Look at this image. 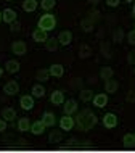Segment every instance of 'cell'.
<instances>
[{
  "label": "cell",
  "instance_id": "1",
  "mask_svg": "<svg viewBox=\"0 0 135 153\" xmlns=\"http://www.w3.org/2000/svg\"><path fill=\"white\" fill-rule=\"evenodd\" d=\"M97 123H98V118H97V114L93 113L92 110L85 108V110L77 111V114H76V126H77V129H79V131L89 132L90 129L95 127Z\"/></svg>",
  "mask_w": 135,
  "mask_h": 153
},
{
  "label": "cell",
  "instance_id": "2",
  "mask_svg": "<svg viewBox=\"0 0 135 153\" xmlns=\"http://www.w3.org/2000/svg\"><path fill=\"white\" fill-rule=\"evenodd\" d=\"M37 27H40V29H44V31H47V32H52L56 27V16L52 15V13H44L39 18Z\"/></svg>",
  "mask_w": 135,
  "mask_h": 153
},
{
  "label": "cell",
  "instance_id": "3",
  "mask_svg": "<svg viewBox=\"0 0 135 153\" xmlns=\"http://www.w3.org/2000/svg\"><path fill=\"white\" fill-rule=\"evenodd\" d=\"M76 126V119L71 116V114H64V116L60 118V129L63 132H69L72 131Z\"/></svg>",
  "mask_w": 135,
  "mask_h": 153
},
{
  "label": "cell",
  "instance_id": "4",
  "mask_svg": "<svg viewBox=\"0 0 135 153\" xmlns=\"http://www.w3.org/2000/svg\"><path fill=\"white\" fill-rule=\"evenodd\" d=\"M117 123H119V118H117V114L116 113H106L103 119H101V124L106 127V129H114V127L117 126Z\"/></svg>",
  "mask_w": 135,
  "mask_h": 153
},
{
  "label": "cell",
  "instance_id": "5",
  "mask_svg": "<svg viewBox=\"0 0 135 153\" xmlns=\"http://www.w3.org/2000/svg\"><path fill=\"white\" fill-rule=\"evenodd\" d=\"M11 52L15 53L16 56H24L27 53V44L24 40H15L11 44Z\"/></svg>",
  "mask_w": 135,
  "mask_h": 153
},
{
  "label": "cell",
  "instance_id": "6",
  "mask_svg": "<svg viewBox=\"0 0 135 153\" xmlns=\"http://www.w3.org/2000/svg\"><path fill=\"white\" fill-rule=\"evenodd\" d=\"M63 111L64 114H76L77 111H79V103H77L74 98H69V100H64L63 103Z\"/></svg>",
  "mask_w": 135,
  "mask_h": 153
},
{
  "label": "cell",
  "instance_id": "7",
  "mask_svg": "<svg viewBox=\"0 0 135 153\" xmlns=\"http://www.w3.org/2000/svg\"><path fill=\"white\" fill-rule=\"evenodd\" d=\"M35 102H34V97L32 95H21L19 97V106L24 110V111H31L34 108Z\"/></svg>",
  "mask_w": 135,
  "mask_h": 153
},
{
  "label": "cell",
  "instance_id": "8",
  "mask_svg": "<svg viewBox=\"0 0 135 153\" xmlns=\"http://www.w3.org/2000/svg\"><path fill=\"white\" fill-rule=\"evenodd\" d=\"M19 92V84L16 81H8L5 85H3V94L8 95V97H13V95H18Z\"/></svg>",
  "mask_w": 135,
  "mask_h": 153
},
{
  "label": "cell",
  "instance_id": "9",
  "mask_svg": "<svg viewBox=\"0 0 135 153\" xmlns=\"http://www.w3.org/2000/svg\"><path fill=\"white\" fill-rule=\"evenodd\" d=\"M48 39V32L40 29V27H35L34 31H32V40H34L35 44H45Z\"/></svg>",
  "mask_w": 135,
  "mask_h": 153
},
{
  "label": "cell",
  "instance_id": "10",
  "mask_svg": "<svg viewBox=\"0 0 135 153\" xmlns=\"http://www.w3.org/2000/svg\"><path fill=\"white\" fill-rule=\"evenodd\" d=\"M92 103L95 108H105L108 105V94H95L92 98Z\"/></svg>",
  "mask_w": 135,
  "mask_h": 153
},
{
  "label": "cell",
  "instance_id": "11",
  "mask_svg": "<svg viewBox=\"0 0 135 153\" xmlns=\"http://www.w3.org/2000/svg\"><path fill=\"white\" fill-rule=\"evenodd\" d=\"M2 19H3V23L11 24L18 19V13H16L13 8H5V10H2Z\"/></svg>",
  "mask_w": 135,
  "mask_h": 153
},
{
  "label": "cell",
  "instance_id": "12",
  "mask_svg": "<svg viewBox=\"0 0 135 153\" xmlns=\"http://www.w3.org/2000/svg\"><path fill=\"white\" fill-rule=\"evenodd\" d=\"M45 129H47V126L44 124L42 119H39V121L31 123V129H29V132H31L32 135H42L44 132H45Z\"/></svg>",
  "mask_w": 135,
  "mask_h": 153
},
{
  "label": "cell",
  "instance_id": "13",
  "mask_svg": "<svg viewBox=\"0 0 135 153\" xmlns=\"http://www.w3.org/2000/svg\"><path fill=\"white\" fill-rule=\"evenodd\" d=\"M56 39H58L61 47H68V45H71V42H72V32L71 31H61Z\"/></svg>",
  "mask_w": 135,
  "mask_h": 153
},
{
  "label": "cell",
  "instance_id": "14",
  "mask_svg": "<svg viewBox=\"0 0 135 153\" xmlns=\"http://www.w3.org/2000/svg\"><path fill=\"white\" fill-rule=\"evenodd\" d=\"M50 102L55 106L63 105V103H64V94H63V90H53V92L50 94Z\"/></svg>",
  "mask_w": 135,
  "mask_h": 153
},
{
  "label": "cell",
  "instance_id": "15",
  "mask_svg": "<svg viewBox=\"0 0 135 153\" xmlns=\"http://www.w3.org/2000/svg\"><path fill=\"white\" fill-rule=\"evenodd\" d=\"M19 69H21V63H19L18 60H8L5 63V71L10 73V74L19 73Z\"/></svg>",
  "mask_w": 135,
  "mask_h": 153
},
{
  "label": "cell",
  "instance_id": "16",
  "mask_svg": "<svg viewBox=\"0 0 135 153\" xmlns=\"http://www.w3.org/2000/svg\"><path fill=\"white\" fill-rule=\"evenodd\" d=\"M0 114H2V118L5 119L7 123H11V121H15V119H16V110L11 108V106H5Z\"/></svg>",
  "mask_w": 135,
  "mask_h": 153
},
{
  "label": "cell",
  "instance_id": "17",
  "mask_svg": "<svg viewBox=\"0 0 135 153\" xmlns=\"http://www.w3.org/2000/svg\"><path fill=\"white\" fill-rule=\"evenodd\" d=\"M105 90H106V94H116L117 90H119V82H117L116 79H108V81H105Z\"/></svg>",
  "mask_w": 135,
  "mask_h": 153
},
{
  "label": "cell",
  "instance_id": "18",
  "mask_svg": "<svg viewBox=\"0 0 135 153\" xmlns=\"http://www.w3.org/2000/svg\"><path fill=\"white\" fill-rule=\"evenodd\" d=\"M48 71H50V76L52 77H63L64 66L60 65V63H55V65H52L50 68H48Z\"/></svg>",
  "mask_w": 135,
  "mask_h": 153
},
{
  "label": "cell",
  "instance_id": "19",
  "mask_svg": "<svg viewBox=\"0 0 135 153\" xmlns=\"http://www.w3.org/2000/svg\"><path fill=\"white\" fill-rule=\"evenodd\" d=\"M45 94H47V89H45L44 85L40 84V82H39V84H34V85H32V89H31V95H32L34 98H42Z\"/></svg>",
  "mask_w": 135,
  "mask_h": 153
},
{
  "label": "cell",
  "instance_id": "20",
  "mask_svg": "<svg viewBox=\"0 0 135 153\" xmlns=\"http://www.w3.org/2000/svg\"><path fill=\"white\" fill-rule=\"evenodd\" d=\"M42 121L47 127H53L56 124V118H55V113H52V111H45L42 114Z\"/></svg>",
  "mask_w": 135,
  "mask_h": 153
},
{
  "label": "cell",
  "instance_id": "21",
  "mask_svg": "<svg viewBox=\"0 0 135 153\" xmlns=\"http://www.w3.org/2000/svg\"><path fill=\"white\" fill-rule=\"evenodd\" d=\"M80 29H82L84 32H92L93 29H95V21L90 19L89 16H87V18H84L82 21H80Z\"/></svg>",
  "mask_w": 135,
  "mask_h": 153
},
{
  "label": "cell",
  "instance_id": "22",
  "mask_svg": "<svg viewBox=\"0 0 135 153\" xmlns=\"http://www.w3.org/2000/svg\"><path fill=\"white\" fill-rule=\"evenodd\" d=\"M113 76H114V69L111 66H101V69H100V79L101 81H108Z\"/></svg>",
  "mask_w": 135,
  "mask_h": 153
},
{
  "label": "cell",
  "instance_id": "23",
  "mask_svg": "<svg viewBox=\"0 0 135 153\" xmlns=\"http://www.w3.org/2000/svg\"><path fill=\"white\" fill-rule=\"evenodd\" d=\"M39 3L37 0H24L23 2V10L26 11V13H34L35 10H37Z\"/></svg>",
  "mask_w": 135,
  "mask_h": 153
},
{
  "label": "cell",
  "instance_id": "24",
  "mask_svg": "<svg viewBox=\"0 0 135 153\" xmlns=\"http://www.w3.org/2000/svg\"><path fill=\"white\" fill-rule=\"evenodd\" d=\"M16 127H18L19 132H27L31 129V121L29 118H19L18 119V124H16Z\"/></svg>",
  "mask_w": 135,
  "mask_h": 153
},
{
  "label": "cell",
  "instance_id": "25",
  "mask_svg": "<svg viewBox=\"0 0 135 153\" xmlns=\"http://www.w3.org/2000/svg\"><path fill=\"white\" fill-rule=\"evenodd\" d=\"M89 56H92V47L87 44H80L79 47V58H89Z\"/></svg>",
  "mask_w": 135,
  "mask_h": 153
},
{
  "label": "cell",
  "instance_id": "26",
  "mask_svg": "<svg viewBox=\"0 0 135 153\" xmlns=\"http://www.w3.org/2000/svg\"><path fill=\"white\" fill-rule=\"evenodd\" d=\"M61 140H63V132L58 131V129L52 131L50 135H48V142H50V143H60Z\"/></svg>",
  "mask_w": 135,
  "mask_h": 153
},
{
  "label": "cell",
  "instance_id": "27",
  "mask_svg": "<svg viewBox=\"0 0 135 153\" xmlns=\"http://www.w3.org/2000/svg\"><path fill=\"white\" fill-rule=\"evenodd\" d=\"M93 90H90V89H82L80 90V94H79V98L82 102H85V103H89V102H92V98H93Z\"/></svg>",
  "mask_w": 135,
  "mask_h": 153
},
{
  "label": "cell",
  "instance_id": "28",
  "mask_svg": "<svg viewBox=\"0 0 135 153\" xmlns=\"http://www.w3.org/2000/svg\"><path fill=\"white\" fill-rule=\"evenodd\" d=\"M60 47V42L58 39H47V42H45V48H47V52H56Z\"/></svg>",
  "mask_w": 135,
  "mask_h": 153
},
{
  "label": "cell",
  "instance_id": "29",
  "mask_svg": "<svg viewBox=\"0 0 135 153\" xmlns=\"http://www.w3.org/2000/svg\"><path fill=\"white\" fill-rule=\"evenodd\" d=\"M122 145L127 148H134L135 147V134H125L122 137Z\"/></svg>",
  "mask_w": 135,
  "mask_h": 153
},
{
  "label": "cell",
  "instance_id": "30",
  "mask_svg": "<svg viewBox=\"0 0 135 153\" xmlns=\"http://www.w3.org/2000/svg\"><path fill=\"white\" fill-rule=\"evenodd\" d=\"M35 79H37L39 82H45L50 79V71L48 69H37V73H35Z\"/></svg>",
  "mask_w": 135,
  "mask_h": 153
},
{
  "label": "cell",
  "instance_id": "31",
  "mask_svg": "<svg viewBox=\"0 0 135 153\" xmlns=\"http://www.w3.org/2000/svg\"><path fill=\"white\" fill-rule=\"evenodd\" d=\"M40 8H42L44 11H50L53 8L56 7V0H40Z\"/></svg>",
  "mask_w": 135,
  "mask_h": 153
},
{
  "label": "cell",
  "instance_id": "32",
  "mask_svg": "<svg viewBox=\"0 0 135 153\" xmlns=\"http://www.w3.org/2000/svg\"><path fill=\"white\" fill-rule=\"evenodd\" d=\"M122 40H124V31H122V29H116V31H114V34H113V42L121 44Z\"/></svg>",
  "mask_w": 135,
  "mask_h": 153
},
{
  "label": "cell",
  "instance_id": "33",
  "mask_svg": "<svg viewBox=\"0 0 135 153\" xmlns=\"http://www.w3.org/2000/svg\"><path fill=\"white\" fill-rule=\"evenodd\" d=\"M101 52H103L105 58H111V56H113V53L109 52V45L108 44H101Z\"/></svg>",
  "mask_w": 135,
  "mask_h": 153
},
{
  "label": "cell",
  "instance_id": "34",
  "mask_svg": "<svg viewBox=\"0 0 135 153\" xmlns=\"http://www.w3.org/2000/svg\"><path fill=\"white\" fill-rule=\"evenodd\" d=\"M89 13H90V15H89V18H90V19H93L95 23H97V19H100V16H101V15H100V11L95 10V8H93V10H90Z\"/></svg>",
  "mask_w": 135,
  "mask_h": 153
},
{
  "label": "cell",
  "instance_id": "35",
  "mask_svg": "<svg viewBox=\"0 0 135 153\" xmlns=\"http://www.w3.org/2000/svg\"><path fill=\"white\" fill-rule=\"evenodd\" d=\"M127 42L135 47V29H132L130 32H127Z\"/></svg>",
  "mask_w": 135,
  "mask_h": 153
},
{
  "label": "cell",
  "instance_id": "36",
  "mask_svg": "<svg viewBox=\"0 0 135 153\" xmlns=\"http://www.w3.org/2000/svg\"><path fill=\"white\" fill-rule=\"evenodd\" d=\"M10 31H11V32H18V31H21V24H19L18 21L11 23V24H10Z\"/></svg>",
  "mask_w": 135,
  "mask_h": 153
},
{
  "label": "cell",
  "instance_id": "37",
  "mask_svg": "<svg viewBox=\"0 0 135 153\" xmlns=\"http://www.w3.org/2000/svg\"><path fill=\"white\" fill-rule=\"evenodd\" d=\"M106 5L109 8H116V7L121 5V0H106Z\"/></svg>",
  "mask_w": 135,
  "mask_h": 153
},
{
  "label": "cell",
  "instance_id": "38",
  "mask_svg": "<svg viewBox=\"0 0 135 153\" xmlns=\"http://www.w3.org/2000/svg\"><path fill=\"white\" fill-rule=\"evenodd\" d=\"M127 63H129V65H135V52H129V55H127Z\"/></svg>",
  "mask_w": 135,
  "mask_h": 153
},
{
  "label": "cell",
  "instance_id": "39",
  "mask_svg": "<svg viewBox=\"0 0 135 153\" xmlns=\"http://www.w3.org/2000/svg\"><path fill=\"white\" fill-rule=\"evenodd\" d=\"M7 131V121H5V119H0V132H5Z\"/></svg>",
  "mask_w": 135,
  "mask_h": 153
},
{
  "label": "cell",
  "instance_id": "40",
  "mask_svg": "<svg viewBox=\"0 0 135 153\" xmlns=\"http://www.w3.org/2000/svg\"><path fill=\"white\" fill-rule=\"evenodd\" d=\"M127 100H129V102H135V90H130V92H129Z\"/></svg>",
  "mask_w": 135,
  "mask_h": 153
},
{
  "label": "cell",
  "instance_id": "41",
  "mask_svg": "<svg viewBox=\"0 0 135 153\" xmlns=\"http://www.w3.org/2000/svg\"><path fill=\"white\" fill-rule=\"evenodd\" d=\"M89 3H92V5H98L100 3V0H87Z\"/></svg>",
  "mask_w": 135,
  "mask_h": 153
},
{
  "label": "cell",
  "instance_id": "42",
  "mask_svg": "<svg viewBox=\"0 0 135 153\" xmlns=\"http://www.w3.org/2000/svg\"><path fill=\"white\" fill-rule=\"evenodd\" d=\"M132 16L135 18V3H134V7H132Z\"/></svg>",
  "mask_w": 135,
  "mask_h": 153
},
{
  "label": "cell",
  "instance_id": "43",
  "mask_svg": "<svg viewBox=\"0 0 135 153\" xmlns=\"http://www.w3.org/2000/svg\"><path fill=\"white\" fill-rule=\"evenodd\" d=\"M2 76H3V68L0 66V77H2Z\"/></svg>",
  "mask_w": 135,
  "mask_h": 153
},
{
  "label": "cell",
  "instance_id": "44",
  "mask_svg": "<svg viewBox=\"0 0 135 153\" xmlns=\"http://www.w3.org/2000/svg\"><path fill=\"white\" fill-rule=\"evenodd\" d=\"M125 3H134V0H124Z\"/></svg>",
  "mask_w": 135,
  "mask_h": 153
},
{
  "label": "cell",
  "instance_id": "45",
  "mask_svg": "<svg viewBox=\"0 0 135 153\" xmlns=\"http://www.w3.org/2000/svg\"><path fill=\"white\" fill-rule=\"evenodd\" d=\"M3 21V19H2V11H0V23H2Z\"/></svg>",
  "mask_w": 135,
  "mask_h": 153
},
{
  "label": "cell",
  "instance_id": "46",
  "mask_svg": "<svg viewBox=\"0 0 135 153\" xmlns=\"http://www.w3.org/2000/svg\"><path fill=\"white\" fill-rule=\"evenodd\" d=\"M3 2H13V0H3Z\"/></svg>",
  "mask_w": 135,
  "mask_h": 153
},
{
  "label": "cell",
  "instance_id": "47",
  "mask_svg": "<svg viewBox=\"0 0 135 153\" xmlns=\"http://www.w3.org/2000/svg\"><path fill=\"white\" fill-rule=\"evenodd\" d=\"M134 74H135V65H134Z\"/></svg>",
  "mask_w": 135,
  "mask_h": 153
},
{
  "label": "cell",
  "instance_id": "48",
  "mask_svg": "<svg viewBox=\"0 0 135 153\" xmlns=\"http://www.w3.org/2000/svg\"><path fill=\"white\" fill-rule=\"evenodd\" d=\"M134 29H135V27H134Z\"/></svg>",
  "mask_w": 135,
  "mask_h": 153
}]
</instances>
